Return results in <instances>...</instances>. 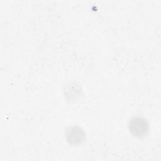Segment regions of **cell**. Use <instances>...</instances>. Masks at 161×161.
Here are the masks:
<instances>
[{"mask_svg": "<svg viewBox=\"0 0 161 161\" xmlns=\"http://www.w3.org/2000/svg\"><path fill=\"white\" fill-rule=\"evenodd\" d=\"M130 133L136 138H143L148 132V124L145 119L140 117H133L128 123Z\"/></svg>", "mask_w": 161, "mask_h": 161, "instance_id": "obj_1", "label": "cell"}, {"mask_svg": "<svg viewBox=\"0 0 161 161\" xmlns=\"http://www.w3.org/2000/svg\"><path fill=\"white\" fill-rule=\"evenodd\" d=\"M65 137L69 144L77 145L82 143L85 140L86 134L79 126H72L67 130Z\"/></svg>", "mask_w": 161, "mask_h": 161, "instance_id": "obj_2", "label": "cell"}]
</instances>
